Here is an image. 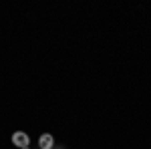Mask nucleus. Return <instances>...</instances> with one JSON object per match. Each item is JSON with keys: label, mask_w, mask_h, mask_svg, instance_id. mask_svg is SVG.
I'll use <instances>...</instances> for the list:
<instances>
[{"label": "nucleus", "mask_w": 151, "mask_h": 149, "mask_svg": "<svg viewBox=\"0 0 151 149\" xmlns=\"http://www.w3.org/2000/svg\"><path fill=\"white\" fill-rule=\"evenodd\" d=\"M38 147L40 149H55V137L50 133H42L38 137Z\"/></svg>", "instance_id": "obj_2"}, {"label": "nucleus", "mask_w": 151, "mask_h": 149, "mask_svg": "<svg viewBox=\"0 0 151 149\" xmlns=\"http://www.w3.org/2000/svg\"><path fill=\"white\" fill-rule=\"evenodd\" d=\"M22 149H30V147H22Z\"/></svg>", "instance_id": "obj_3"}, {"label": "nucleus", "mask_w": 151, "mask_h": 149, "mask_svg": "<svg viewBox=\"0 0 151 149\" xmlns=\"http://www.w3.org/2000/svg\"><path fill=\"white\" fill-rule=\"evenodd\" d=\"M12 145H16L18 149L28 147V145H30L28 133H26V131H16V133H12Z\"/></svg>", "instance_id": "obj_1"}]
</instances>
